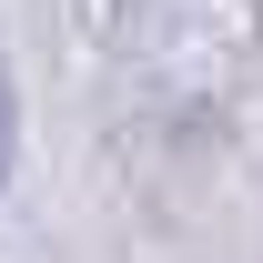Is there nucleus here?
<instances>
[{
    "label": "nucleus",
    "instance_id": "nucleus-1",
    "mask_svg": "<svg viewBox=\"0 0 263 263\" xmlns=\"http://www.w3.org/2000/svg\"><path fill=\"white\" fill-rule=\"evenodd\" d=\"M10 152H21V111H10V81H0V182H10Z\"/></svg>",
    "mask_w": 263,
    "mask_h": 263
}]
</instances>
